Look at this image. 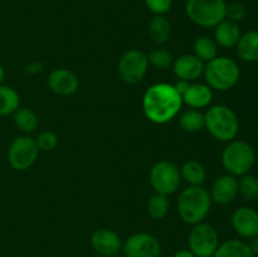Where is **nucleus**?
<instances>
[{
  "instance_id": "obj_1",
  "label": "nucleus",
  "mask_w": 258,
  "mask_h": 257,
  "mask_svg": "<svg viewBox=\"0 0 258 257\" xmlns=\"http://www.w3.org/2000/svg\"><path fill=\"white\" fill-rule=\"evenodd\" d=\"M181 107V95L170 83H155L144 93L143 111L146 118L156 125H164L175 118Z\"/></svg>"
},
{
  "instance_id": "obj_2",
  "label": "nucleus",
  "mask_w": 258,
  "mask_h": 257,
  "mask_svg": "<svg viewBox=\"0 0 258 257\" xmlns=\"http://www.w3.org/2000/svg\"><path fill=\"white\" fill-rule=\"evenodd\" d=\"M178 214L186 224H198L207 218L211 212L212 199L209 191L203 186H191L183 189L178 198Z\"/></svg>"
},
{
  "instance_id": "obj_3",
  "label": "nucleus",
  "mask_w": 258,
  "mask_h": 257,
  "mask_svg": "<svg viewBox=\"0 0 258 257\" xmlns=\"http://www.w3.org/2000/svg\"><path fill=\"white\" fill-rule=\"evenodd\" d=\"M204 127L216 140L229 143L238 135L239 120L231 107L214 105L204 113Z\"/></svg>"
},
{
  "instance_id": "obj_4",
  "label": "nucleus",
  "mask_w": 258,
  "mask_h": 257,
  "mask_svg": "<svg viewBox=\"0 0 258 257\" xmlns=\"http://www.w3.org/2000/svg\"><path fill=\"white\" fill-rule=\"evenodd\" d=\"M204 78L212 90L224 92L238 83L241 70L238 63L229 57H216L204 66Z\"/></svg>"
},
{
  "instance_id": "obj_5",
  "label": "nucleus",
  "mask_w": 258,
  "mask_h": 257,
  "mask_svg": "<svg viewBox=\"0 0 258 257\" xmlns=\"http://www.w3.org/2000/svg\"><path fill=\"white\" fill-rule=\"evenodd\" d=\"M256 163V153L251 144L243 140H232L227 143L222 151V165L227 174L233 176L246 175Z\"/></svg>"
},
{
  "instance_id": "obj_6",
  "label": "nucleus",
  "mask_w": 258,
  "mask_h": 257,
  "mask_svg": "<svg viewBox=\"0 0 258 257\" xmlns=\"http://www.w3.org/2000/svg\"><path fill=\"white\" fill-rule=\"evenodd\" d=\"M224 0H188L185 14L194 24L202 28H214L226 19Z\"/></svg>"
},
{
  "instance_id": "obj_7",
  "label": "nucleus",
  "mask_w": 258,
  "mask_h": 257,
  "mask_svg": "<svg viewBox=\"0 0 258 257\" xmlns=\"http://www.w3.org/2000/svg\"><path fill=\"white\" fill-rule=\"evenodd\" d=\"M149 180L155 193L170 196L178 190L181 183L180 169L171 161L160 160L151 168Z\"/></svg>"
},
{
  "instance_id": "obj_8",
  "label": "nucleus",
  "mask_w": 258,
  "mask_h": 257,
  "mask_svg": "<svg viewBox=\"0 0 258 257\" xmlns=\"http://www.w3.org/2000/svg\"><path fill=\"white\" fill-rule=\"evenodd\" d=\"M188 243L196 257H213L219 246V234L213 226L201 222L189 232Z\"/></svg>"
},
{
  "instance_id": "obj_9",
  "label": "nucleus",
  "mask_w": 258,
  "mask_h": 257,
  "mask_svg": "<svg viewBox=\"0 0 258 257\" xmlns=\"http://www.w3.org/2000/svg\"><path fill=\"white\" fill-rule=\"evenodd\" d=\"M39 154L37 143L29 136H18L8 149V163L14 170H28L35 163Z\"/></svg>"
},
{
  "instance_id": "obj_10",
  "label": "nucleus",
  "mask_w": 258,
  "mask_h": 257,
  "mask_svg": "<svg viewBox=\"0 0 258 257\" xmlns=\"http://www.w3.org/2000/svg\"><path fill=\"white\" fill-rule=\"evenodd\" d=\"M149 68L148 54L139 49H130L121 55L117 71L121 80L128 85H136L145 77Z\"/></svg>"
},
{
  "instance_id": "obj_11",
  "label": "nucleus",
  "mask_w": 258,
  "mask_h": 257,
  "mask_svg": "<svg viewBox=\"0 0 258 257\" xmlns=\"http://www.w3.org/2000/svg\"><path fill=\"white\" fill-rule=\"evenodd\" d=\"M123 257H160L161 244L155 236L138 232L122 243Z\"/></svg>"
},
{
  "instance_id": "obj_12",
  "label": "nucleus",
  "mask_w": 258,
  "mask_h": 257,
  "mask_svg": "<svg viewBox=\"0 0 258 257\" xmlns=\"http://www.w3.org/2000/svg\"><path fill=\"white\" fill-rule=\"evenodd\" d=\"M232 227L243 239L258 236V212L251 207H241L232 214Z\"/></svg>"
},
{
  "instance_id": "obj_13",
  "label": "nucleus",
  "mask_w": 258,
  "mask_h": 257,
  "mask_svg": "<svg viewBox=\"0 0 258 257\" xmlns=\"http://www.w3.org/2000/svg\"><path fill=\"white\" fill-rule=\"evenodd\" d=\"M91 246L96 253L103 257L118 254L122 249V241L115 231L108 228H98L91 234Z\"/></svg>"
},
{
  "instance_id": "obj_14",
  "label": "nucleus",
  "mask_w": 258,
  "mask_h": 257,
  "mask_svg": "<svg viewBox=\"0 0 258 257\" xmlns=\"http://www.w3.org/2000/svg\"><path fill=\"white\" fill-rule=\"evenodd\" d=\"M209 196L212 203L218 206H228L238 196V179L231 174L218 176L212 184Z\"/></svg>"
},
{
  "instance_id": "obj_15",
  "label": "nucleus",
  "mask_w": 258,
  "mask_h": 257,
  "mask_svg": "<svg viewBox=\"0 0 258 257\" xmlns=\"http://www.w3.org/2000/svg\"><path fill=\"white\" fill-rule=\"evenodd\" d=\"M48 87L52 92L59 96H71L77 92L80 87V80L70 70L58 68L50 72L48 77Z\"/></svg>"
},
{
  "instance_id": "obj_16",
  "label": "nucleus",
  "mask_w": 258,
  "mask_h": 257,
  "mask_svg": "<svg viewBox=\"0 0 258 257\" xmlns=\"http://www.w3.org/2000/svg\"><path fill=\"white\" fill-rule=\"evenodd\" d=\"M204 66L206 65L194 54H183L174 59L173 72L179 80L191 82L203 76Z\"/></svg>"
},
{
  "instance_id": "obj_17",
  "label": "nucleus",
  "mask_w": 258,
  "mask_h": 257,
  "mask_svg": "<svg viewBox=\"0 0 258 257\" xmlns=\"http://www.w3.org/2000/svg\"><path fill=\"white\" fill-rule=\"evenodd\" d=\"M181 98L186 106L199 110L211 105L213 101V90L207 83H190Z\"/></svg>"
},
{
  "instance_id": "obj_18",
  "label": "nucleus",
  "mask_w": 258,
  "mask_h": 257,
  "mask_svg": "<svg viewBox=\"0 0 258 257\" xmlns=\"http://www.w3.org/2000/svg\"><path fill=\"white\" fill-rule=\"evenodd\" d=\"M241 35L242 33L239 25L231 20L224 19L214 27V40H216L217 45L222 48H227V49L234 48Z\"/></svg>"
},
{
  "instance_id": "obj_19",
  "label": "nucleus",
  "mask_w": 258,
  "mask_h": 257,
  "mask_svg": "<svg viewBox=\"0 0 258 257\" xmlns=\"http://www.w3.org/2000/svg\"><path fill=\"white\" fill-rule=\"evenodd\" d=\"M237 54L244 62L258 60V30H249L241 35L236 45Z\"/></svg>"
},
{
  "instance_id": "obj_20",
  "label": "nucleus",
  "mask_w": 258,
  "mask_h": 257,
  "mask_svg": "<svg viewBox=\"0 0 258 257\" xmlns=\"http://www.w3.org/2000/svg\"><path fill=\"white\" fill-rule=\"evenodd\" d=\"M149 35L154 43L161 45L166 43L171 34V24L165 15H154L149 22Z\"/></svg>"
},
{
  "instance_id": "obj_21",
  "label": "nucleus",
  "mask_w": 258,
  "mask_h": 257,
  "mask_svg": "<svg viewBox=\"0 0 258 257\" xmlns=\"http://www.w3.org/2000/svg\"><path fill=\"white\" fill-rule=\"evenodd\" d=\"M213 257H256L243 239H228L219 243Z\"/></svg>"
},
{
  "instance_id": "obj_22",
  "label": "nucleus",
  "mask_w": 258,
  "mask_h": 257,
  "mask_svg": "<svg viewBox=\"0 0 258 257\" xmlns=\"http://www.w3.org/2000/svg\"><path fill=\"white\" fill-rule=\"evenodd\" d=\"M181 179L191 186H203L207 179L206 168L197 160H188L183 164L180 169Z\"/></svg>"
},
{
  "instance_id": "obj_23",
  "label": "nucleus",
  "mask_w": 258,
  "mask_h": 257,
  "mask_svg": "<svg viewBox=\"0 0 258 257\" xmlns=\"http://www.w3.org/2000/svg\"><path fill=\"white\" fill-rule=\"evenodd\" d=\"M193 50V54L203 63H208L218 57V45H217L216 40L207 35L199 37L194 40Z\"/></svg>"
},
{
  "instance_id": "obj_24",
  "label": "nucleus",
  "mask_w": 258,
  "mask_h": 257,
  "mask_svg": "<svg viewBox=\"0 0 258 257\" xmlns=\"http://www.w3.org/2000/svg\"><path fill=\"white\" fill-rule=\"evenodd\" d=\"M19 95L14 88L0 85V116L13 115L19 108Z\"/></svg>"
},
{
  "instance_id": "obj_25",
  "label": "nucleus",
  "mask_w": 258,
  "mask_h": 257,
  "mask_svg": "<svg viewBox=\"0 0 258 257\" xmlns=\"http://www.w3.org/2000/svg\"><path fill=\"white\" fill-rule=\"evenodd\" d=\"M179 126L186 133H198L204 128V113L199 110H186L179 116Z\"/></svg>"
},
{
  "instance_id": "obj_26",
  "label": "nucleus",
  "mask_w": 258,
  "mask_h": 257,
  "mask_svg": "<svg viewBox=\"0 0 258 257\" xmlns=\"http://www.w3.org/2000/svg\"><path fill=\"white\" fill-rule=\"evenodd\" d=\"M13 120L14 123L24 133H32L37 128L38 126V116L32 108L29 107H19L17 108L14 113H13Z\"/></svg>"
},
{
  "instance_id": "obj_27",
  "label": "nucleus",
  "mask_w": 258,
  "mask_h": 257,
  "mask_svg": "<svg viewBox=\"0 0 258 257\" xmlns=\"http://www.w3.org/2000/svg\"><path fill=\"white\" fill-rule=\"evenodd\" d=\"M146 211H148L149 217L155 219V221H160V219L165 218L169 212L168 196L158 193L151 196L148 202V206H146Z\"/></svg>"
},
{
  "instance_id": "obj_28",
  "label": "nucleus",
  "mask_w": 258,
  "mask_h": 257,
  "mask_svg": "<svg viewBox=\"0 0 258 257\" xmlns=\"http://www.w3.org/2000/svg\"><path fill=\"white\" fill-rule=\"evenodd\" d=\"M238 194L246 201L253 202L258 199V176L252 174L239 176Z\"/></svg>"
},
{
  "instance_id": "obj_29",
  "label": "nucleus",
  "mask_w": 258,
  "mask_h": 257,
  "mask_svg": "<svg viewBox=\"0 0 258 257\" xmlns=\"http://www.w3.org/2000/svg\"><path fill=\"white\" fill-rule=\"evenodd\" d=\"M149 65L153 66L156 70H166L173 66L174 57L165 48H155L148 54Z\"/></svg>"
},
{
  "instance_id": "obj_30",
  "label": "nucleus",
  "mask_w": 258,
  "mask_h": 257,
  "mask_svg": "<svg viewBox=\"0 0 258 257\" xmlns=\"http://www.w3.org/2000/svg\"><path fill=\"white\" fill-rule=\"evenodd\" d=\"M247 10L246 7H244L242 3L239 2H233L231 4L226 5V19L231 20V22L237 23L238 24L239 22L246 18Z\"/></svg>"
},
{
  "instance_id": "obj_31",
  "label": "nucleus",
  "mask_w": 258,
  "mask_h": 257,
  "mask_svg": "<svg viewBox=\"0 0 258 257\" xmlns=\"http://www.w3.org/2000/svg\"><path fill=\"white\" fill-rule=\"evenodd\" d=\"M35 143L39 150L42 151H52L57 146L58 138L53 131H43L35 139Z\"/></svg>"
},
{
  "instance_id": "obj_32",
  "label": "nucleus",
  "mask_w": 258,
  "mask_h": 257,
  "mask_svg": "<svg viewBox=\"0 0 258 257\" xmlns=\"http://www.w3.org/2000/svg\"><path fill=\"white\" fill-rule=\"evenodd\" d=\"M145 5L154 15H165L173 7V0H145Z\"/></svg>"
},
{
  "instance_id": "obj_33",
  "label": "nucleus",
  "mask_w": 258,
  "mask_h": 257,
  "mask_svg": "<svg viewBox=\"0 0 258 257\" xmlns=\"http://www.w3.org/2000/svg\"><path fill=\"white\" fill-rule=\"evenodd\" d=\"M44 70V66L42 62H32L25 67V73L27 75H37V73L43 72Z\"/></svg>"
},
{
  "instance_id": "obj_34",
  "label": "nucleus",
  "mask_w": 258,
  "mask_h": 257,
  "mask_svg": "<svg viewBox=\"0 0 258 257\" xmlns=\"http://www.w3.org/2000/svg\"><path fill=\"white\" fill-rule=\"evenodd\" d=\"M189 85H190V82H188V81H184V80H179L178 82L174 85V87L176 88V91H178L179 93H180L181 96H183V93L185 92L186 90H188Z\"/></svg>"
},
{
  "instance_id": "obj_35",
  "label": "nucleus",
  "mask_w": 258,
  "mask_h": 257,
  "mask_svg": "<svg viewBox=\"0 0 258 257\" xmlns=\"http://www.w3.org/2000/svg\"><path fill=\"white\" fill-rule=\"evenodd\" d=\"M247 243H248V247H249V249L252 251V253L257 257L258 256V236L248 239V242H247Z\"/></svg>"
},
{
  "instance_id": "obj_36",
  "label": "nucleus",
  "mask_w": 258,
  "mask_h": 257,
  "mask_svg": "<svg viewBox=\"0 0 258 257\" xmlns=\"http://www.w3.org/2000/svg\"><path fill=\"white\" fill-rule=\"evenodd\" d=\"M173 257H196L190 249H179L174 253Z\"/></svg>"
},
{
  "instance_id": "obj_37",
  "label": "nucleus",
  "mask_w": 258,
  "mask_h": 257,
  "mask_svg": "<svg viewBox=\"0 0 258 257\" xmlns=\"http://www.w3.org/2000/svg\"><path fill=\"white\" fill-rule=\"evenodd\" d=\"M5 78V70L2 65H0V85H3V81Z\"/></svg>"
},
{
  "instance_id": "obj_38",
  "label": "nucleus",
  "mask_w": 258,
  "mask_h": 257,
  "mask_svg": "<svg viewBox=\"0 0 258 257\" xmlns=\"http://www.w3.org/2000/svg\"><path fill=\"white\" fill-rule=\"evenodd\" d=\"M110 257H123V256H121V254H113V256H110Z\"/></svg>"
},
{
  "instance_id": "obj_39",
  "label": "nucleus",
  "mask_w": 258,
  "mask_h": 257,
  "mask_svg": "<svg viewBox=\"0 0 258 257\" xmlns=\"http://www.w3.org/2000/svg\"><path fill=\"white\" fill-rule=\"evenodd\" d=\"M224 2H226V0H224Z\"/></svg>"
}]
</instances>
